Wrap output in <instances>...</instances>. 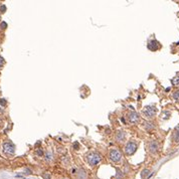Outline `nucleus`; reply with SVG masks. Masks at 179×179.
<instances>
[{"label": "nucleus", "mask_w": 179, "mask_h": 179, "mask_svg": "<svg viewBox=\"0 0 179 179\" xmlns=\"http://www.w3.org/2000/svg\"><path fill=\"white\" fill-rule=\"evenodd\" d=\"M172 84L174 86H179V76H175V78L172 80Z\"/></svg>", "instance_id": "nucleus-14"}, {"label": "nucleus", "mask_w": 179, "mask_h": 179, "mask_svg": "<svg viewBox=\"0 0 179 179\" xmlns=\"http://www.w3.org/2000/svg\"><path fill=\"white\" fill-rule=\"evenodd\" d=\"M145 125H146V126H145V128H146L147 130H151V129H153V128H154L153 124H151V123H146Z\"/></svg>", "instance_id": "nucleus-15"}, {"label": "nucleus", "mask_w": 179, "mask_h": 179, "mask_svg": "<svg viewBox=\"0 0 179 179\" xmlns=\"http://www.w3.org/2000/svg\"><path fill=\"white\" fill-rule=\"evenodd\" d=\"M86 160L91 166H96L98 163H100V161L102 160V157L97 152H91L90 154L87 155Z\"/></svg>", "instance_id": "nucleus-1"}, {"label": "nucleus", "mask_w": 179, "mask_h": 179, "mask_svg": "<svg viewBox=\"0 0 179 179\" xmlns=\"http://www.w3.org/2000/svg\"><path fill=\"white\" fill-rule=\"evenodd\" d=\"M149 173H150V170H149V169H144V170L142 171V173H141V177H142L143 179H145L146 176L149 175Z\"/></svg>", "instance_id": "nucleus-12"}, {"label": "nucleus", "mask_w": 179, "mask_h": 179, "mask_svg": "<svg viewBox=\"0 0 179 179\" xmlns=\"http://www.w3.org/2000/svg\"><path fill=\"white\" fill-rule=\"evenodd\" d=\"M128 120H129L130 123H132V124H137L140 121V116H139L138 113L132 112V113H130L129 115H128Z\"/></svg>", "instance_id": "nucleus-6"}, {"label": "nucleus", "mask_w": 179, "mask_h": 179, "mask_svg": "<svg viewBox=\"0 0 179 179\" xmlns=\"http://www.w3.org/2000/svg\"><path fill=\"white\" fill-rule=\"evenodd\" d=\"M172 140L175 143H179V126L175 128V130L173 132V135H172Z\"/></svg>", "instance_id": "nucleus-9"}, {"label": "nucleus", "mask_w": 179, "mask_h": 179, "mask_svg": "<svg viewBox=\"0 0 179 179\" xmlns=\"http://www.w3.org/2000/svg\"><path fill=\"white\" fill-rule=\"evenodd\" d=\"M109 157H110V159H111L113 162H115V163L120 162L121 159H122L121 152H120L119 150H117V149H111V150H110Z\"/></svg>", "instance_id": "nucleus-2"}, {"label": "nucleus", "mask_w": 179, "mask_h": 179, "mask_svg": "<svg viewBox=\"0 0 179 179\" xmlns=\"http://www.w3.org/2000/svg\"><path fill=\"white\" fill-rule=\"evenodd\" d=\"M45 157H46V161H49V160H52V159H53V155H52V153L47 152L46 154H45Z\"/></svg>", "instance_id": "nucleus-16"}, {"label": "nucleus", "mask_w": 179, "mask_h": 179, "mask_svg": "<svg viewBox=\"0 0 179 179\" xmlns=\"http://www.w3.org/2000/svg\"><path fill=\"white\" fill-rule=\"evenodd\" d=\"M0 19H1V16H0Z\"/></svg>", "instance_id": "nucleus-24"}, {"label": "nucleus", "mask_w": 179, "mask_h": 179, "mask_svg": "<svg viewBox=\"0 0 179 179\" xmlns=\"http://www.w3.org/2000/svg\"><path fill=\"white\" fill-rule=\"evenodd\" d=\"M0 10H1V12H5V10H6V7H5L4 5H2V6H1V8H0Z\"/></svg>", "instance_id": "nucleus-20"}, {"label": "nucleus", "mask_w": 179, "mask_h": 179, "mask_svg": "<svg viewBox=\"0 0 179 179\" xmlns=\"http://www.w3.org/2000/svg\"><path fill=\"white\" fill-rule=\"evenodd\" d=\"M172 98H173L175 101H179V90H177V91H175V92L173 93Z\"/></svg>", "instance_id": "nucleus-13"}, {"label": "nucleus", "mask_w": 179, "mask_h": 179, "mask_svg": "<svg viewBox=\"0 0 179 179\" xmlns=\"http://www.w3.org/2000/svg\"><path fill=\"white\" fill-rule=\"evenodd\" d=\"M124 139H125V133H124L123 131L117 132V134H116V140H117L118 142H121V141H123Z\"/></svg>", "instance_id": "nucleus-10"}, {"label": "nucleus", "mask_w": 179, "mask_h": 179, "mask_svg": "<svg viewBox=\"0 0 179 179\" xmlns=\"http://www.w3.org/2000/svg\"><path fill=\"white\" fill-rule=\"evenodd\" d=\"M6 26H7V24H6L5 22H3V23H2V27H3L2 29H5V28H6Z\"/></svg>", "instance_id": "nucleus-21"}, {"label": "nucleus", "mask_w": 179, "mask_h": 179, "mask_svg": "<svg viewBox=\"0 0 179 179\" xmlns=\"http://www.w3.org/2000/svg\"><path fill=\"white\" fill-rule=\"evenodd\" d=\"M156 112H157L156 107H154V106H147V107H145L144 110H143V115H144L146 118L151 119V118H153V117L156 115Z\"/></svg>", "instance_id": "nucleus-3"}, {"label": "nucleus", "mask_w": 179, "mask_h": 179, "mask_svg": "<svg viewBox=\"0 0 179 179\" xmlns=\"http://www.w3.org/2000/svg\"><path fill=\"white\" fill-rule=\"evenodd\" d=\"M36 154H37L38 156H40V157H41V156L43 155V151H42V149H38V150L36 151Z\"/></svg>", "instance_id": "nucleus-17"}, {"label": "nucleus", "mask_w": 179, "mask_h": 179, "mask_svg": "<svg viewBox=\"0 0 179 179\" xmlns=\"http://www.w3.org/2000/svg\"><path fill=\"white\" fill-rule=\"evenodd\" d=\"M73 147H74V149H75V150H79V148H80L79 143H74V144H73Z\"/></svg>", "instance_id": "nucleus-19"}, {"label": "nucleus", "mask_w": 179, "mask_h": 179, "mask_svg": "<svg viewBox=\"0 0 179 179\" xmlns=\"http://www.w3.org/2000/svg\"><path fill=\"white\" fill-rule=\"evenodd\" d=\"M3 151L6 155H13L15 152V146L11 142L7 141L3 144Z\"/></svg>", "instance_id": "nucleus-4"}, {"label": "nucleus", "mask_w": 179, "mask_h": 179, "mask_svg": "<svg viewBox=\"0 0 179 179\" xmlns=\"http://www.w3.org/2000/svg\"><path fill=\"white\" fill-rule=\"evenodd\" d=\"M137 150V144L135 142H129L125 147V153L127 155H132Z\"/></svg>", "instance_id": "nucleus-5"}, {"label": "nucleus", "mask_w": 179, "mask_h": 179, "mask_svg": "<svg viewBox=\"0 0 179 179\" xmlns=\"http://www.w3.org/2000/svg\"><path fill=\"white\" fill-rule=\"evenodd\" d=\"M0 103H1L2 105H5V104H6V102H5V100H4V99H2L1 101H0Z\"/></svg>", "instance_id": "nucleus-22"}, {"label": "nucleus", "mask_w": 179, "mask_h": 179, "mask_svg": "<svg viewBox=\"0 0 179 179\" xmlns=\"http://www.w3.org/2000/svg\"><path fill=\"white\" fill-rule=\"evenodd\" d=\"M3 64H4V59L2 57H0V68L3 66Z\"/></svg>", "instance_id": "nucleus-18"}, {"label": "nucleus", "mask_w": 179, "mask_h": 179, "mask_svg": "<svg viewBox=\"0 0 179 179\" xmlns=\"http://www.w3.org/2000/svg\"><path fill=\"white\" fill-rule=\"evenodd\" d=\"M149 151L152 153V154H155V153H157L158 149H159V145L158 143L155 141V140H152L150 143H149Z\"/></svg>", "instance_id": "nucleus-7"}, {"label": "nucleus", "mask_w": 179, "mask_h": 179, "mask_svg": "<svg viewBox=\"0 0 179 179\" xmlns=\"http://www.w3.org/2000/svg\"><path fill=\"white\" fill-rule=\"evenodd\" d=\"M43 176H44V178H45V179H49V178H50V175H45V174H44Z\"/></svg>", "instance_id": "nucleus-23"}, {"label": "nucleus", "mask_w": 179, "mask_h": 179, "mask_svg": "<svg viewBox=\"0 0 179 179\" xmlns=\"http://www.w3.org/2000/svg\"><path fill=\"white\" fill-rule=\"evenodd\" d=\"M78 178L79 179H87V173L84 169L78 170Z\"/></svg>", "instance_id": "nucleus-11"}, {"label": "nucleus", "mask_w": 179, "mask_h": 179, "mask_svg": "<svg viewBox=\"0 0 179 179\" xmlns=\"http://www.w3.org/2000/svg\"><path fill=\"white\" fill-rule=\"evenodd\" d=\"M159 47H160V43L158 41H156V40H152L148 44V48L150 50H153V52H154V50H157Z\"/></svg>", "instance_id": "nucleus-8"}]
</instances>
